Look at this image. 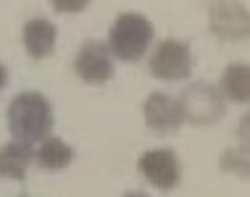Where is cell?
Segmentation results:
<instances>
[{
    "mask_svg": "<svg viewBox=\"0 0 250 197\" xmlns=\"http://www.w3.org/2000/svg\"><path fill=\"white\" fill-rule=\"evenodd\" d=\"M192 69H195L192 50L190 45L179 42V39H164L150 56V74L161 81L190 79Z\"/></svg>",
    "mask_w": 250,
    "mask_h": 197,
    "instance_id": "cell-4",
    "label": "cell"
},
{
    "mask_svg": "<svg viewBox=\"0 0 250 197\" xmlns=\"http://www.w3.org/2000/svg\"><path fill=\"white\" fill-rule=\"evenodd\" d=\"M35 160V150L26 142H8L5 147H0V179L11 181H24L29 174V166Z\"/></svg>",
    "mask_w": 250,
    "mask_h": 197,
    "instance_id": "cell-9",
    "label": "cell"
},
{
    "mask_svg": "<svg viewBox=\"0 0 250 197\" xmlns=\"http://www.w3.org/2000/svg\"><path fill=\"white\" fill-rule=\"evenodd\" d=\"M211 29L221 39L248 37V8L240 3H221L211 11Z\"/></svg>",
    "mask_w": 250,
    "mask_h": 197,
    "instance_id": "cell-8",
    "label": "cell"
},
{
    "mask_svg": "<svg viewBox=\"0 0 250 197\" xmlns=\"http://www.w3.org/2000/svg\"><path fill=\"white\" fill-rule=\"evenodd\" d=\"M219 92L224 95L227 100L237 105H245L250 100V69L245 63H232L227 66L224 77H221V87Z\"/></svg>",
    "mask_w": 250,
    "mask_h": 197,
    "instance_id": "cell-12",
    "label": "cell"
},
{
    "mask_svg": "<svg viewBox=\"0 0 250 197\" xmlns=\"http://www.w3.org/2000/svg\"><path fill=\"white\" fill-rule=\"evenodd\" d=\"M56 37H58V29L48 19H32L24 26V47L35 60L48 58L56 50Z\"/></svg>",
    "mask_w": 250,
    "mask_h": 197,
    "instance_id": "cell-10",
    "label": "cell"
},
{
    "mask_svg": "<svg viewBox=\"0 0 250 197\" xmlns=\"http://www.w3.org/2000/svg\"><path fill=\"white\" fill-rule=\"evenodd\" d=\"M177 105H179L182 121L195 124V126L219 124L227 111L224 95L211 84H203V81H195L192 87H187L177 98Z\"/></svg>",
    "mask_w": 250,
    "mask_h": 197,
    "instance_id": "cell-3",
    "label": "cell"
},
{
    "mask_svg": "<svg viewBox=\"0 0 250 197\" xmlns=\"http://www.w3.org/2000/svg\"><path fill=\"white\" fill-rule=\"evenodd\" d=\"M137 168L140 174L145 176V181H150L155 189L161 192H171V189L179 187L182 181V166H179V158L174 150H147L140 155L137 160Z\"/></svg>",
    "mask_w": 250,
    "mask_h": 197,
    "instance_id": "cell-5",
    "label": "cell"
},
{
    "mask_svg": "<svg viewBox=\"0 0 250 197\" xmlns=\"http://www.w3.org/2000/svg\"><path fill=\"white\" fill-rule=\"evenodd\" d=\"M113 53L105 42H84L79 47L77 58H74V71L84 84H105L113 79Z\"/></svg>",
    "mask_w": 250,
    "mask_h": 197,
    "instance_id": "cell-6",
    "label": "cell"
},
{
    "mask_svg": "<svg viewBox=\"0 0 250 197\" xmlns=\"http://www.w3.org/2000/svg\"><path fill=\"white\" fill-rule=\"evenodd\" d=\"M143 113H145V124L153 129L161 137H168V134L179 132V126L185 124L179 113L177 100H171L164 92H150L143 103Z\"/></svg>",
    "mask_w": 250,
    "mask_h": 197,
    "instance_id": "cell-7",
    "label": "cell"
},
{
    "mask_svg": "<svg viewBox=\"0 0 250 197\" xmlns=\"http://www.w3.org/2000/svg\"><path fill=\"white\" fill-rule=\"evenodd\" d=\"M92 0H50L53 11L58 13H66V16H74V13H82Z\"/></svg>",
    "mask_w": 250,
    "mask_h": 197,
    "instance_id": "cell-13",
    "label": "cell"
},
{
    "mask_svg": "<svg viewBox=\"0 0 250 197\" xmlns=\"http://www.w3.org/2000/svg\"><path fill=\"white\" fill-rule=\"evenodd\" d=\"M153 24L143 13H119L108 32V47H111L113 58L124 60V63H140L153 45Z\"/></svg>",
    "mask_w": 250,
    "mask_h": 197,
    "instance_id": "cell-2",
    "label": "cell"
},
{
    "mask_svg": "<svg viewBox=\"0 0 250 197\" xmlns=\"http://www.w3.org/2000/svg\"><path fill=\"white\" fill-rule=\"evenodd\" d=\"M53 105L42 92H19L8 105V132L16 142H35L45 139L53 132Z\"/></svg>",
    "mask_w": 250,
    "mask_h": 197,
    "instance_id": "cell-1",
    "label": "cell"
},
{
    "mask_svg": "<svg viewBox=\"0 0 250 197\" xmlns=\"http://www.w3.org/2000/svg\"><path fill=\"white\" fill-rule=\"evenodd\" d=\"M35 160L40 168H48V171H61V168H69L74 160V147L66 145L61 137H45L40 139V147L35 153Z\"/></svg>",
    "mask_w": 250,
    "mask_h": 197,
    "instance_id": "cell-11",
    "label": "cell"
},
{
    "mask_svg": "<svg viewBox=\"0 0 250 197\" xmlns=\"http://www.w3.org/2000/svg\"><path fill=\"white\" fill-rule=\"evenodd\" d=\"M5 84H8V69H5L3 63H0V92L5 90Z\"/></svg>",
    "mask_w": 250,
    "mask_h": 197,
    "instance_id": "cell-14",
    "label": "cell"
}]
</instances>
